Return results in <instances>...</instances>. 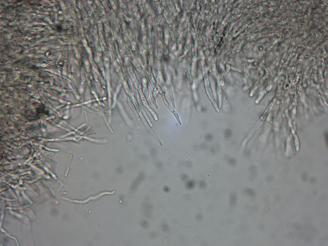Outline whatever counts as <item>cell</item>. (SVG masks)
Listing matches in <instances>:
<instances>
[{
    "label": "cell",
    "instance_id": "cell-1",
    "mask_svg": "<svg viewBox=\"0 0 328 246\" xmlns=\"http://www.w3.org/2000/svg\"><path fill=\"white\" fill-rule=\"evenodd\" d=\"M204 82L206 93H207L211 100L212 101L213 105L216 110L219 111V110L217 105V104L214 101L213 93L212 92H211V90L210 86L209 79H208L206 78L204 79Z\"/></svg>",
    "mask_w": 328,
    "mask_h": 246
},
{
    "label": "cell",
    "instance_id": "cell-3",
    "mask_svg": "<svg viewBox=\"0 0 328 246\" xmlns=\"http://www.w3.org/2000/svg\"><path fill=\"white\" fill-rule=\"evenodd\" d=\"M29 206H30V205L27 204V205H24V206L23 205L21 206H19L17 207H8V208L9 209L13 210H20V209H25V208H27L29 207Z\"/></svg>",
    "mask_w": 328,
    "mask_h": 246
},
{
    "label": "cell",
    "instance_id": "cell-2",
    "mask_svg": "<svg viewBox=\"0 0 328 246\" xmlns=\"http://www.w3.org/2000/svg\"><path fill=\"white\" fill-rule=\"evenodd\" d=\"M162 97L163 100L164 104L172 112L173 114L175 116L177 121H178V124L181 125L182 123L181 122L179 118V116L176 113L175 111L171 107L170 104H169L167 101L166 99V98L165 94H164V93L162 94Z\"/></svg>",
    "mask_w": 328,
    "mask_h": 246
}]
</instances>
